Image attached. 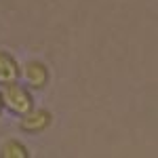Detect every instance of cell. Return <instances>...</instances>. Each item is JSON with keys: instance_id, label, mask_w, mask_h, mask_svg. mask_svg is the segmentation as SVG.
<instances>
[{"instance_id": "cell-1", "label": "cell", "mask_w": 158, "mask_h": 158, "mask_svg": "<svg viewBox=\"0 0 158 158\" xmlns=\"http://www.w3.org/2000/svg\"><path fill=\"white\" fill-rule=\"evenodd\" d=\"M0 97H2V103L9 110H13L15 114H25L32 110V99L27 95V91L15 82H9V85L2 86Z\"/></svg>"}, {"instance_id": "cell-2", "label": "cell", "mask_w": 158, "mask_h": 158, "mask_svg": "<svg viewBox=\"0 0 158 158\" xmlns=\"http://www.w3.org/2000/svg\"><path fill=\"white\" fill-rule=\"evenodd\" d=\"M51 112L47 110H30V112H25L21 122H19V127L27 131V133H36V131H44L47 127L51 124Z\"/></svg>"}, {"instance_id": "cell-3", "label": "cell", "mask_w": 158, "mask_h": 158, "mask_svg": "<svg viewBox=\"0 0 158 158\" xmlns=\"http://www.w3.org/2000/svg\"><path fill=\"white\" fill-rule=\"evenodd\" d=\"M23 78L32 89H42L49 80V72L44 68V63L40 61H27L23 65Z\"/></svg>"}, {"instance_id": "cell-4", "label": "cell", "mask_w": 158, "mask_h": 158, "mask_svg": "<svg viewBox=\"0 0 158 158\" xmlns=\"http://www.w3.org/2000/svg\"><path fill=\"white\" fill-rule=\"evenodd\" d=\"M19 76V68L17 61L13 59L6 51H0V85H9L15 82Z\"/></svg>"}, {"instance_id": "cell-5", "label": "cell", "mask_w": 158, "mask_h": 158, "mask_svg": "<svg viewBox=\"0 0 158 158\" xmlns=\"http://www.w3.org/2000/svg\"><path fill=\"white\" fill-rule=\"evenodd\" d=\"M0 158H27V150L19 141L9 139L0 146Z\"/></svg>"}, {"instance_id": "cell-6", "label": "cell", "mask_w": 158, "mask_h": 158, "mask_svg": "<svg viewBox=\"0 0 158 158\" xmlns=\"http://www.w3.org/2000/svg\"><path fill=\"white\" fill-rule=\"evenodd\" d=\"M0 108H2V97H0Z\"/></svg>"}]
</instances>
